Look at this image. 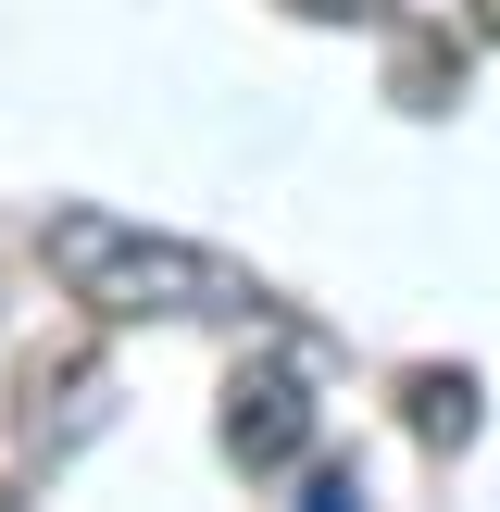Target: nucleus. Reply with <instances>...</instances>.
<instances>
[{"label":"nucleus","mask_w":500,"mask_h":512,"mask_svg":"<svg viewBox=\"0 0 500 512\" xmlns=\"http://www.w3.org/2000/svg\"><path fill=\"white\" fill-rule=\"evenodd\" d=\"M38 263L63 275V300L88 325H238V313H263V275H238L200 238L125 225V213H100V200H50Z\"/></svg>","instance_id":"1"},{"label":"nucleus","mask_w":500,"mask_h":512,"mask_svg":"<svg viewBox=\"0 0 500 512\" xmlns=\"http://www.w3.org/2000/svg\"><path fill=\"white\" fill-rule=\"evenodd\" d=\"M313 375H300V363H275V350H263V363H238V375H225V425H213V438H225V463H238V475H300V463H313Z\"/></svg>","instance_id":"2"},{"label":"nucleus","mask_w":500,"mask_h":512,"mask_svg":"<svg viewBox=\"0 0 500 512\" xmlns=\"http://www.w3.org/2000/svg\"><path fill=\"white\" fill-rule=\"evenodd\" d=\"M100 425H113V363H100V350L25 363V413H13V450H25V463H75Z\"/></svg>","instance_id":"3"},{"label":"nucleus","mask_w":500,"mask_h":512,"mask_svg":"<svg viewBox=\"0 0 500 512\" xmlns=\"http://www.w3.org/2000/svg\"><path fill=\"white\" fill-rule=\"evenodd\" d=\"M400 400H413V438H425V450H463V438H475V375H463V363H425Z\"/></svg>","instance_id":"4"},{"label":"nucleus","mask_w":500,"mask_h":512,"mask_svg":"<svg viewBox=\"0 0 500 512\" xmlns=\"http://www.w3.org/2000/svg\"><path fill=\"white\" fill-rule=\"evenodd\" d=\"M400 100H413V113H450V100H463V63H450L438 38H425V50H400Z\"/></svg>","instance_id":"5"},{"label":"nucleus","mask_w":500,"mask_h":512,"mask_svg":"<svg viewBox=\"0 0 500 512\" xmlns=\"http://www.w3.org/2000/svg\"><path fill=\"white\" fill-rule=\"evenodd\" d=\"M350 500H363V475H350V463H313V475H300V512H350Z\"/></svg>","instance_id":"6"},{"label":"nucleus","mask_w":500,"mask_h":512,"mask_svg":"<svg viewBox=\"0 0 500 512\" xmlns=\"http://www.w3.org/2000/svg\"><path fill=\"white\" fill-rule=\"evenodd\" d=\"M300 25H388V0H288Z\"/></svg>","instance_id":"7"},{"label":"nucleus","mask_w":500,"mask_h":512,"mask_svg":"<svg viewBox=\"0 0 500 512\" xmlns=\"http://www.w3.org/2000/svg\"><path fill=\"white\" fill-rule=\"evenodd\" d=\"M463 25H475V38H500V0H463Z\"/></svg>","instance_id":"8"}]
</instances>
